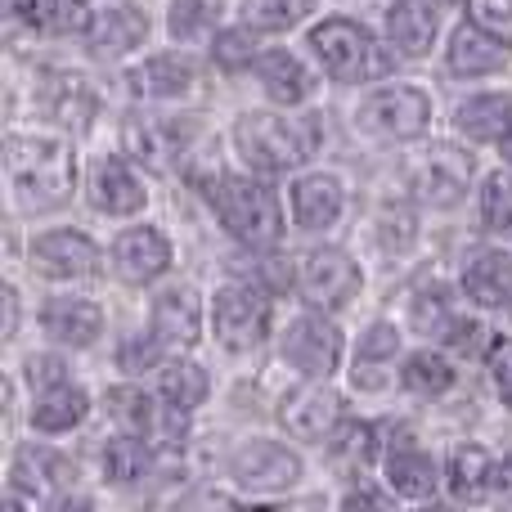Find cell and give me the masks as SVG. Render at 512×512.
I'll list each match as a JSON object with an SVG mask.
<instances>
[{
  "instance_id": "obj_45",
  "label": "cell",
  "mask_w": 512,
  "mask_h": 512,
  "mask_svg": "<svg viewBox=\"0 0 512 512\" xmlns=\"http://www.w3.org/2000/svg\"><path fill=\"white\" fill-rule=\"evenodd\" d=\"M346 512H391V504L373 486H360V490L346 495Z\"/></svg>"
},
{
  "instance_id": "obj_6",
  "label": "cell",
  "mask_w": 512,
  "mask_h": 512,
  "mask_svg": "<svg viewBox=\"0 0 512 512\" xmlns=\"http://www.w3.org/2000/svg\"><path fill=\"white\" fill-rule=\"evenodd\" d=\"M212 328L225 351H252L265 337V328H270V306L248 283H230L212 301Z\"/></svg>"
},
{
  "instance_id": "obj_10",
  "label": "cell",
  "mask_w": 512,
  "mask_h": 512,
  "mask_svg": "<svg viewBox=\"0 0 512 512\" xmlns=\"http://www.w3.org/2000/svg\"><path fill=\"white\" fill-rule=\"evenodd\" d=\"M409 180H414V194L423 198L427 207H454L472 180V158L459 149H432L414 167Z\"/></svg>"
},
{
  "instance_id": "obj_47",
  "label": "cell",
  "mask_w": 512,
  "mask_h": 512,
  "mask_svg": "<svg viewBox=\"0 0 512 512\" xmlns=\"http://www.w3.org/2000/svg\"><path fill=\"white\" fill-rule=\"evenodd\" d=\"M14 319H18V297H14V288H5V337L14 333Z\"/></svg>"
},
{
  "instance_id": "obj_2",
  "label": "cell",
  "mask_w": 512,
  "mask_h": 512,
  "mask_svg": "<svg viewBox=\"0 0 512 512\" xmlns=\"http://www.w3.org/2000/svg\"><path fill=\"white\" fill-rule=\"evenodd\" d=\"M9 158V180H14L18 198L27 207H59L72 194V180H77V162L63 144L54 140H9L5 149Z\"/></svg>"
},
{
  "instance_id": "obj_16",
  "label": "cell",
  "mask_w": 512,
  "mask_h": 512,
  "mask_svg": "<svg viewBox=\"0 0 512 512\" xmlns=\"http://www.w3.org/2000/svg\"><path fill=\"white\" fill-rule=\"evenodd\" d=\"M41 324H45V333H50L54 342L90 346L99 337V328H104V310H99L95 301H86V297H54V301H45Z\"/></svg>"
},
{
  "instance_id": "obj_43",
  "label": "cell",
  "mask_w": 512,
  "mask_h": 512,
  "mask_svg": "<svg viewBox=\"0 0 512 512\" xmlns=\"http://www.w3.org/2000/svg\"><path fill=\"white\" fill-rule=\"evenodd\" d=\"M396 346H400L396 328H391V324H373L369 333H364V342H360V360H391V355H396Z\"/></svg>"
},
{
  "instance_id": "obj_50",
  "label": "cell",
  "mask_w": 512,
  "mask_h": 512,
  "mask_svg": "<svg viewBox=\"0 0 512 512\" xmlns=\"http://www.w3.org/2000/svg\"><path fill=\"white\" fill-rule=\"evenodd\" d=\"M5 512H23V508H18V499H5Z\"/></svg>"
},
{
  "instance_id": "obj_14",
  "label": "cell",
  "mask_w": 512,
  "mask_h": 512,
  "mask_svg": "<svg viewBox=\"0 0 512 512\" xmlns=\"http://www.w3.org/2000/svg\"><path fill=\"white\" fill-rule=\"evenodd\" d=\"M122 140L131 149V158H140L144 167L167 171L185 149V126L167 122V117H131L122 126Z\"/></svg>"
},
{
  "instance_id": "obj_34",
  "label": "cell",
  "mask_w": 512,
  "mask_h": 512,
  "mask_svg": "<svg viewBox=\"0 0 512 512\" xmlns=\"http://www.w3.org/2000/svg\"><path fill=\"white\" fill-rule=\"evenodd\" d=\"M63 459L50 450H23L18 454V468H14V481L18 486H32V490H54V481H63Z\"/></svg>"
},
{
  "instance_id": "obj_3",
  "label": "cell",
  "mask_w": 512,
  "mask_h": 512,
  "mask_svg": "<svg viewBox=\"0 0 512 512\" xmlns=\"http://www.w3.org/2000/svg\"><path fill=\"white\" fill-rule=\"evenodd\" d=\"M212 203H216L221 225L239 243H248V248H274V243H279V234H283L279 198H274L261 180H248V176L221 180Z\"/></svg>"
},
{
  "instance_id": "obj_4",
  "label": "cell",
  "mask_w": 512,
  "mask_h": 512,
  "mask_svg": "<svg viewBox=\"0 0 512 512\" xmlns=\"http://www.w3.org/2000/svg\"><path fill=\"white\" fill-rule=\"evenodd\" d=\"M310 50L337 81H369L391 68L387 50L369 36V27L351 23V18H324L319 27H310Z\"/></svg>"
},
{
  "instance_id": "obj_8",
  "label": "cell",
  "mask_w": 512,
  "mask_h": 512,
  "mask_svg": "<svg viewBox=\"0 0 512 512\" xmlns=\"http://www.w3.org/2000/svg\"><path fill=\"white\" fill-rule=\"evenodd\" d=\"M297 477H301L297 454L274 441H252L234 454V481H239L243 490H252V495H279V490H288Z\"/></svg>"
},
{
  "instance_id": "obj_41",
  "label": "cell",
  "mask_w": 512,
  "mask_h": 512,
  "mask_svg": "<svg viewBox=\"0 0 512 512\" xmlns=\"http://www.w3.org/2000/svg\"><path fill=\"white\" fill-rule=\"evenodd\" d=\"M472 23H481L486 32L512 36V0H468Z\"/></svg>"
},
{
  "instance_id": "obj_28",
  "label": "cell",
  "mask_w": 512,
  "mask_h": 512,
  "mask_svg": "<svg viewBox=\"0 0 512 512\" xmlns=\"http://www.w3.org/2000/svg\"><path fill=\"white\" fill-rule=\"evenodd\" d=\"M490 481H495V463H490V454L481 450V445H459L454 459H450V490L454 495L481 499Z\"/></svg>"
},
{
  "instance_id": "obj_46",
  "label": "cell",
  "mask_w": 512,
  "mask_h": 512,
  "mask_svg": "<svg viewBox=\"0 0 512 512\" xmlns=\"http://www.w3.org/2000/svg\"><path fill=\"white\" fill-rule=\"evenodd\" d=\"M495 490H499L504 499H512V454H508L504 463H499V472H495Z\"/></svg>"
},
{
  "instance_id": "obj_29",
  "label": "cell",
  "mask_w": 512,
  "mask_h": 512,
  "mask_svg": "<svg viewBox=\"0 0 512 512\" xmlns=\"http://www.w3.org/2000/svg\"><path fill=\"white\" fill-rule=\"evenodd\" d=\"M387 477H391V486H396V495H405V499H427L436 490L432 459H427V454H418V450L391 454V459H387Z\"/></svg>"
},
{
  "instance_id": "obj_30",
  "label": "cell",
  "mask_w": 512,
  "mask_h": 512,
  "mask_svg": "<svg viewBox=\"0 0 512 512\" xmlns=\"http://www.w3.org/2000/svg\"><path fill=\"white\" fill-rule=\"evenodd\" d=\"M158 387H162V400H167L171 409H194V405H203L207 400V373L198 369V364L176 360V364L162 369Z\"/></svg>"
},
{
  "instance_id": "obj_38",
  "label": "cell",
  "mask_w": 512,
  "mask_h": 512,
  "mask_svg": "<svg viewBox=\"0 0 512 512\" xmlns=\"http://www.w3.org/2000/svg\"><path fill=\"white\" fill-rule=\"evenodd\" d=\"M481 221L490 230H508L512 225V176H504V171H495L481 185Z\"/></svg>"
},
{
  "instance_id": "obj_49",
  "label": "cell",
  "mask_w": 512,
  "mask_h": 512,
  "mask_svg": "<svg viewBox=\"0 0 512 512\" xmlns=\"http://www.w3.org/2000/svg\"><path fill=\"white\" fill-rule=\"evenodd\" d=\"M504 158H508V162H512V131H508V135H504Z\"/></svg>"
},
{
  "instance_id": "obj_27",
  "label": "cell",
  "mask_w": 512,
  "mask_h": 512,
  "mask_svg": "<svg viewBox=\"0 0 512 512\" xmlns=\"http://www.w3.org/2000/svg\"><path fill=\"white\" fill-rule=\"evenodd\" d=\"M454 126H459L468 140H499V135L512 131V95L468 99V104H459V113H454Z\"/></svg>"
},
{
  "instance_id": "obj_32",
  "label": "cell",
  "mask_w": 512,
  "mask_h": 512,
  "mask_svg": "<svg viewBox=\"0 0 512 512\" xmlns=\"http://www.w3.org/2000/svg\"><path fill=\"white\" fill-rule=\"evenodd\" d=\"M405 387L414 396H445L454 387V369L436 351H418L405 360Z\"/></svg>"
},
{
  "instance_id": "obj_11",
  "label": "cell",
  "mask_w": 512,
  "mask_h": 512,
  "mask_svg": "<svg viewBox=\"0 0 512 512\" xmlns=\"http://www.w3.org/2000/svg\"><path fill=\"white\" fill-rule=\"evenodd\" d=\"M32 265L45 279H86L99 265V248L81 230H50L32 243Z\"/></svg>"
},
{
  "instance_id": "obj_23",
  "label": "cell",
  "mask_w": 512,
  "mask_h": 512,
  "mask_svg": "<svg viewBox=\"0 0 512 512\" xmlns=\"http://www.w3.org/2000/svg\"><path fill=\"white\" fill-rule=\"evenodd\" d=\"M252 68H256V77H261V86L270 90V99H279V104H301V99L310 95V72L301 68L288 50L256 54Z\"/></svg>"
},
{
  "instance_id": "obj_7",
  "label": "cell",
  "mask_w": 512,
  "mask_h": 512,
  "mask_svg": "<svg viewBox=\"0 0 512 512\" xmlns=\"http://www.w3.org/2000/svg\"><path fill=\"white\" fill-rule=\"evenodd\" d=\"M297 288L315 310H337L360 292V265L337 248H319L301 261Z\"/></svg>"
},
{
  "instance_id": "obj_37",
  "label": "cell",
  "mask_w": 512,
  "mask_h": 512,
  "mask_svg": "<svg viewBox=\"0 0 512 512\" xmlns=\"http://www.w3.org/2000/svg\"><path fill=\"white\" fill-rule=\"evenodd\" d=\"M41 23L50 27V32H59V36H81V32L90 36V27H95V18H90L86 0H45V9H41Z\"/></svg>"
},
{
  "instance_id": "obj_39",
  "label": "cell",
  "mask_w": 512,
  "mask_h": 512,
  "mask_svg": "<svg viewBox=\"0 0 512 512\" xmlns=\"http://www.w3.org/2000/svg\"><path fill=\"white\" fill-rule=\"evenodd\" d=\"M292 0H243V23L256 27V32H279V27H292Z\"/></svg>"
},
{
  "instance_id": "obj_25",
  "label": "cell",
  "mask_w": 512,
  "mask_h": 512,
  "mask_svg": "<svg viewBox=\"0 0 512 512\" xmlns=\"http://www.w3.org/2000/svg\"><path fill=\"white\" fill-rule=\"evenodd\" d=\"M144 32H149V18L131 5H117V9H104V14L95 18L90 45H95V54H126L144 41Z\"/></svg>"
},
{
  "instance_id": "obj_15",
  "label": "cell",
  "mask_w": 512,
  "mask_h": 512,
  "mask_svg": "<svg viewBox=\"0 0 512 512\" xmlns=\"http://www.w3.org/2000/svg\"><path fill=\"white\" fill-rule=\"evenodd\" d=\"M113 261L126 283H149L171 265V243L162 239L158 230L140 225V230H126L122 239L113 243Z\"/></svg>"
},
{
  "instance_id": "obj_5",
  "label": "cell",
  "mask_w": 512,
  "mask_h": 512,
  "mask_svg": "<svg viewBox=\"0 0 512 512\" xmlns=\"http://www.w3.org/2000/svg\"><path fill=\"white\" fill-rule=\"evenodd\" d=\"M355 122L369 135H378V140H414V135H423L427 122H432V99L418 86H391V90H378V95L364 99Z\"/></svg>"
},
{
  "instance_id": "obj_40",
  "label": "cell",
  "mask_w": 512,
  "mask_h": 512,
  "mask_svg": "<svg viewBox=\"0 0 512 512\" xmlns=\"http://www.w3.org/2000/svg\"><path fill=\"white\" fill-rule=\"evenodd\" d=\"M252 50H256L252 32H248V27H234V32H221V41H216L212 59L221 63V68L239 72V68H248V63H256V59H252Z\"/></svg>"
},
{
  "instance_id": "obj_9",
  "label": "cell",
  "mask_w": 512,
  "mask_h": 512,
  "mask_svg": "<svg viewBox=\"0 0 512 512\" xmlns=\"http://www.w3.org/2000/svg\"><path fill=\"white\" fill-rule=\"evenodd\" d=\"M283 360L297 364L310 378H328L337 369V360H342V333L319 315L297 319L288 328V337H283Z\"/></svg>"
},
{
  "instance_id": "obj_1",
  "label": "cell",
  "mask_w": 512,
  "mask_h": 512,
  "mask_svg": "<svg viewBox=\"0 0 512 512\" xmlns=\"http://www.w3.org/2000/svg\"><path fill=\"white\" fill-rule=\"evenodd\" d=\"M319 140H324V126H319L315 113L292 117V122L288 117H274V113H248L239 122L243 158H248V167L265 171V176L306 162L310 153L319 149Z\"/></svg>"
},
{
  "instance_id": "obj_18",
  "label": "cell",
  "mask_w": 512,
  "mask_h": 512,
  "mask_svg": "<svg viewBox=\"0 0 512 512\" xmlns=\"http://www.w3.org/2000/svg\"><path fill=\"white\" fill-rule=\"evenodd\" d=\"M463 292L490 310L512 306V252H481L463 270Z\"/></svg>"
},
{
  "instance_id": "obj_35",
  "label": "cell",
  "mask_w": 512,
  "mask_h": 512,
  "mask_svg": "<svg viewBox=\"0 0 512 512\" xmlns=\"http://www.w3.org/2000/svg\"><path fill=\"white\" fill-rule=\"evenodd\" d=\"M108 414H113L131 436H144L153 423V405L140 387H117L113 396H108Z\"/></svg>"
},
{
  "instance_id": "obj_42",
  "label": "cell",
  "mask_w": 512,
  "mask_h": 512,
  "mask_svg": "<svg viewBox=\"0 0 512 512\" xmlns=\"http://www.w3.org/2000/svg\"><path fill=\"white\" fill-rule=\"evenodd\" d=\"M158 337H131V342L122 346V355H117V364H122L126 373H144V369H153V364H158Z\"/></svg>"
},
{
  "instance_id": "obj_26",
  "label": "cell",
  "mask_w": 512,
  "mask_h": 512,
  "mask_svg": "<svg viewBox=\"0 0 512 512\" xmlns=\"http://www.w3.org/2000/svg\"><path fill=\"white\" fill-rule=\"evenodd\" d=\"M86 409H90V400H86V391L81 387H72V382H59V387H45L41 391V400H36V409H32V427L36 432H72V427L86 418Z\"/></svg>"
},
{
  "instance_id": "obj_44",
  "label": "cell",
  "mask_w": 512,
  "mask_h": 512,
  "mask_svg": "<svg viewBox=\"0 0 512 512\" xmlns=\"http://www.w3.org/2000/svg\"><path fill=\"white\" fill-rule=\"evenodd\" d=\"M490 373H495V391L504 405H512V346L504 351H495V364H490Z\"/></svg>"
},
{
  "instance_id": "obj_21",
  "label": "cell",
  "mask_w": 512,
  "mask_h": 512,
  "mask_svg": "<svg viewBox=\"0 0 512 512\" xmlns=\"http://www.w3.org/2000/svg\"><path fill=\"white\" fill-rule=\"evenodd\" d=\"M95 207L108 216H131L144 207V185L122 158H108L95 167Z\"/></svg>"
},
{
  "instance_id": "obj_22",
  "label": "cell",
  "mask_w": 512,
  "mask_h": 512,
  "mask_svg": "<svg viewBox=\"0 0 512 512\" xmlns=\"http://www.w3.org/2000/svg\"><path fill=\"white\" fill-rule=\"evenodd\" d=\"M387 36L400 54L418 59V54H427V45L436 36V9L427 0H400L387 14Z\"/></svg>"
},
{
  "instance_id": "obj_31",
  "label": "cell",
  "mask_w": 512,
  "mask_h": 512,
  "mask_svg": "<svg viewBox=\"0 0 512 512\" xmlns=\"http://www.w3.org/2000/svg\"><path fill=\"white\" fill-rule=\"evenodd\" d=\"M333 459L337 468H369L373 459H378V432H373L369 423H342L333 432Z\"/></svg>"
},
{
  "instance_id": "obj_51",
  "label": "cell",
  "mask_w": 512,
  "mask_h": 512,
  "mask_svg": "<svg viewBox=\"0 0 512 512\" xmlns=\"http://www.w3.org/2000/svg\"><path fill=\"white\" fill-rule=\"evenodd\" d=\"M427 512H450V508H427Z\"/></svg>"
},
{
  "instance_id": "obj_36",
  "label": "cell",
  "mask_w": 512,
  "mask_h": 512,
  "mask_svg": "<svg viewBox=\"0 0 512 512\" xmlns=\"http://www.w3.org/2000/svg\"><path fill=\"white\" fill-rule=\"evenodd\" d=\"M216 14H221V5L216 0H176L171 5V36H180V41H189V36H203L207 27L216 23Z\"/></svg>"
},
{
  "instance_id": "obj_20",
  "label": "cell",
  "mask_w": 512,
  "mask_h": 512,
  "mask_svg": "<svg viewBox=\"0 0 512 512\" xmlns=\"http://www.w3.org/2000/svg\"><path fill=\"white\" fill-rule=\"evenodd\" d=\"M504 63V41L490 36L481 23H463L459 32L450 36V68L459 77H486Z\"/></svg>"
},
{
  "instance_id": "obj_12",
  "label": "cell",
  "mask_w": 512,
  "mask_h": 512,
  "mask_svg": "<svg viewBox=\"0 0 512 512\" xmlns=\"http://www.w3.org/2000/svg\"><path fill=\"white\" fill-rule=\"evenodd\" d=\"M283 427L297 441H319L333 427H342V396L328 387H301L283 400Z\"/></svg>"
},
{
  "instance_id": "obj_33",
  "label": "cell",
  "mask_w": 512,
  "mask_h": 512,
  "mask_svg": "<svg viewBox=\"0 0 512 512\" xmlns=\"http://www.w3.org/2000/svg\"><path fill=\"white\" fill-rule=\"evenodd\" d=\"M104 477L108 481H135L144 468H149V450H144L140 436H117V441L104 445Z\"/></svg>"
},
{
  "instance_id": "obj_24",
  "label": "cell",
  "mask_w": 512,
  "mask_h": 512,
  "mask_svg": "<svg viewBox=\"0 0 512 512\" xmlns=\"http://www.w3.org/2000/svg\"><path fill=\"white\" fill-rule=\"evenodd\" d=\"M131 86L149 99H176L194 86V63L180 54H153L144 68L131 72Z\"/></svg>"
},
{
  "instance_id": "obj_17",
  "label": "cell",
  "mask_w": 512,
  "mask_h": 512,
  "mask_svg": "<svg viewBox=\"0 0 512 512\" xmlns=\"http://www.w3.org/2000/svg\"><path fill=\"white\" fill-rule=\"evenodd\" d=\"M41 104L54 122H63V126L77 131V126H86L90 117H95L99 95L90 90V81L81 77V72H50L45 86H41Z\"/></svg>"
},
{
  "instance_id": "obj_19",
  "label": "cell",
  "mask_w": 512,
  "mask_h": 512,
  "mask_svg": "<svg viewBox=\"0 0 512 512\" xmlns=\"http://www.w3.org/2000/svg\"><path fill=\"white\" fill-rule=\"evenodd\" d=\"M342 212V185L333 176H301L292 185V216L301 230H328Z\"/></svg>"
},
{
  "instance_id": "obj_13",
  "label": "cell",
  "mask_w": 512,
  "mask_h": 512,
  "mask_svg": "<svg viewBox=\"0 0 512 512\" xmlns=\"http://www.w3.org/2000/svg\"><path fill=\"white\" fill-rule=\"evenodd\" d=\"M203 333V301L194 288H171L158 297L153 306V337H158L167 351H185L198 342Z\"/></svg>"
},
{
  "instance_id": "obj_48",
  "label": "cell",
  "mask_w": 512,
  "mask_h": 512,
  "mask_svg": "<svg viewBox=\"0 0 512 512\" xmlns=\"http://www.w3.org/2000/svg\"><path fill=\"white\" fill-rule=\"evenodd\" d=\"M54 512H95V508H90V499H63V504H54Z\"/></svg>"
}]
</instances>
